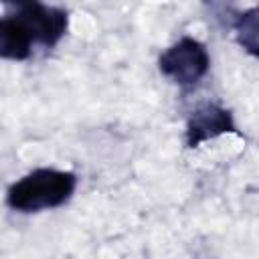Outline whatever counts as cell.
Returning a JSON list of instances; mask_svg holds the SVG:
<instances>
[{
  "label": "cell",
  "mask_w": 259,
  "mask_h": 259,
  "mask_svg": "<svg viewBox=\"0 0 259 259\" xmlns=\"http://www.w3.org/2000/svg\"><path fill=\"white\" fill-rule=\"evenodd\" d=\"M77 186V176L69 170L38 168L14 182L6 192V204L18 212H38L65 204Z\"/></svg>",
  "instance_id": "6da1fadb"
},
{
  "label": "cell",
  "mask_w": 259,
  "mask_h": 259,
  "mask_svg": "<svg viewBox=\"0 0 259 259\" xmlns=\"http://www.w3.org/2000/svg\"><path fill=\"white\" fill-rule=\"evenodd\" d=\"M158 67L176 85L192 87L208 73L210 57L200 40L184 36L160 55Z\"/></svg>",
  "instance_id": "7a4b0ae2"
},
{
  "label": "cell",
  "mask_w": 259,
  "mask_h": 259,
  "mask_svg": "<svg viewBox=\"0 0 259 259\" xmlns=\"http://www.w3.org/2000/svg\"><path fill=\"white\" fill-rule=\"evenodd\" d=\"M16 6V18L26 26L34 42L55 47L67 32L69 16L61 8L42 4L40 0H4Z\"/></svg>",
  "instance_id": "3957f363"
},
{
  "label": "cell",
  "mask_w": 259,
  "mask_h": 259,
  "mask_svg": "<svg viewBox=\"0 0 259 259\" xmlns=\"http://www.w3.org/2000/svg\"><path fill=\"white\" fill-rule=\"evenodd\" d=\"M227 132H235V121H233L231 111L217 103H202L188 117L186 146L196 148L198 144L212 140Z\"/></svg>",
  "instance_id": "277c9868"
},
{
  "label": "cell",
  "mask_w": 259,
  "mask_h": 259,
  "mask_svg": "<svg viewBox=\"0 0 259 259\" xmlns=\"http://www.w3.org/2000/svg\"><path fill=\"white\" fill-rule=\"evenodd\" d=\"M32 36L16 16L0 18V59L24 61L32 55Z\"/></svg>",
  "instance_id": "5b68a950"
},
{
  "label": "cell",
  "mask_w": 259,
  "mask_h": 259,
  "mask_svg": "<svg viewBox=\"0 0 259 259\" xmlns=\"http://www.w3.org/2000/svg\"><path fill=\"white\" fill-rule=\"evenodd\" d=\"M231 28L237 34L239 45L249 55L257 57V30H259V24H257V8H249L245 12H237L235 18H233V22H231Z\"/></svg>",
  "instance_id": "8992f818"
}]
</instances>
